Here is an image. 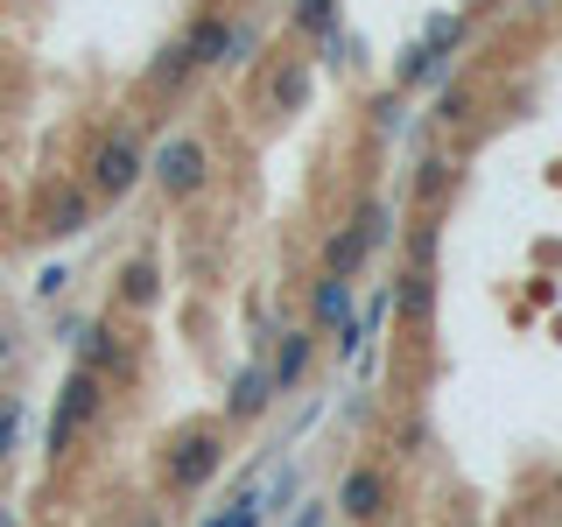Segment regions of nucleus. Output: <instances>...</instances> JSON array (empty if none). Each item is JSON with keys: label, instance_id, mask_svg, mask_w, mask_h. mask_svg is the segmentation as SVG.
<instances>
[{"label": "nucleus", "instance_id": "obj_1", "mask_svg": "<svg viewBox=\"0 0 562 527\" xmlns=\"http://www.w3.org/2000/svg\"><path fill=\"white\" fill-rule=\"evenodd\" d=\"M57 338H64V351H70V366L99 373L105 386H134V380H140V351H134L127 330H120V316H85V310H70L64 324H57Z\"/></svg>", "mask_w": 562, "mask_h": 527}, {"label": "nucleus", "instance_id": "obj_2", "mask_svg": "<svg viewBox=\"0 0 562 527\" xmlns=\"http://www.w3.org/2000/svg\"><path fill=\"white\" fill-rule=\"evenodd\" d=\"M105 401H113V386H105L99 373H85V366H70L64 386H57V401H49V429H43V457H49V464H64V457L99 429Z\"/></svg>", "mask_w": 562, "mask_h": 527}, {"label": "nucleus", "instance_id": "obj_3", "mask_svg": "<svg viewBox=\"0 0 562 527\" xmlns=\"http://www.w3.org/2000/svg\"><path fill=\"white\" fill-rule=\"evenodd\" d=\"M225 422H183V429L162 444V492L176 500H198V492L225 471Z\"/></svg>", "mask_w": 562, "mask_h": 527}, {"label": "nucleus", "instance_id": "obj_4", "mask_svg": "<svg viewBox=\"0 0 562 527\" xmlns=\"http://www.w3.org/2000/svg\"><path fill=\"white\" fill-rule=\"evenodd\" d=\"M148 183L162 190L169 204H198L211 183H218V162H211L204 134H169L162 148H148Z\"/></svg>", "mask_w": 562, "mask_h": 527}, {"label": "nucleus", "instance_id": "obj_5", "mask_svg": "<svg viewBox=\"0 0 562 527\" xmlns=\"http://www.w3.org/2000/svg\"><path fill=\"white\" fill-rule=\"evenodd\" d=\"M148 183V148L127 127H105L92 148H85V190L92 198H134Z\"/></svg>", "mask_w": 562, "mask_h": 527}, {"label": "nucleus", "instance_id": "obj_6", "mask_svg": "<svg viewBox=\"0 0 562 527\" xmlns=\"http://www.w3.org/2000/svg\"><path fill=\"white\" fill-rule=\"evenodd\" d=\"M330 514L345 527H380L394 514V471L373 464V457H359V464L338 471V485H330Z\"/></svg>", "mask_w": 562, "mask_h": 527}, {"label": "nucleus", "instance_id": "obj_7", "mask_svg": "<svg viewBox=\"0 0 562 527\" xmlns=\"http://www.w3.org/2000/svg\"><path fill=\"white\" fill-rule=\"evenodd\" d=\"M274 401H281V386H274V373H268V359H246L239 373L225 380V408H218V422H225V429H254V422L274 415Z\"/></svg>", "mask_w": 562, "mask_h": 527}, {"label": "nucleus", "instance_id": "obj_8", "mask_svg": "<svg viewBox=\"0 0 562 527\" xmlns=\"http://www.w3.org/2000/svg\"><path fill=\"white\" fill-rule=\"evenodd\" d=\"M233 29H239V14H233V8H198V14L183 22V35H176V43L190 49V64H198V70H225Z\"/></svg>", "mask_w": 562, "mask_h": 527}, {"label": "nucleus", "instance_id": "obj_9", "mask_svg": "<svg viewBox=\"0 0 562 527\" xmlns=\"http://www.w3.org/2000/svg\"><path fill=\"white\" fill-rule=\"evenodd\" d=\"M316 338H324L316 324H289V330H281V338L268 345V373H274L281 394H295V386H303V380L316 373V351H324Z\"/></svg>", "mask_w": 562, "mask_h": 527}, {"label": "nucleus", "instance_id": "obj_10", "mask_svg": "<svg viewBox=\"0 0 562 527\" xmlns=\"http://www.w3.org/2000/svg\"><path fill=\"white\" fill-rule=\"evenodd\" d=\"M310 92H316V57H310V49H295V57H281V64H274L260 113H268V120H295V113L310 105Z\"/></svg>", "mask_w": 562, "mask_h": 527}, {"label": "nucleus", "instance_id": "obj_11", "mask_svg": "<svg viewBox=\"0 0 562 527\" xmlns=\"http://www.w3.org/2000/svg\"><path fill=\"white\" fill-rule=\"evenodd\" d=\"M92 190H85V183H57V190H49V204H43V218H35V233H43V239H85V233H92Z\"/></svg>", "mask_w": 562, "mask_h": 527}, {"label": "nucleus", "instance_id": "obj_12", "mask_svg": "<svg viewBox=\"0 0 562 527\" xmlns=\"http://www.w3.org/2000/svg\"><path fill=\"white\" fill-rule=\"evenodd\" d=\"M429 310H436V260H408L394 274V316L408 330H429Z\"/></svg>", "mask_w": 562, "mask_h": 527}, {"label": "nucleus", "instance_id": "obj_13", "mask_svg": "<svg viewBox=\"0 0 562 527\" xmlns=\"http://www.w3.org/2000/svg\"><path fill=\"white\" fill-rule=\"evenodd\" d=\"M345 316H359V281H345V274H316V281H310V316H303V324H316V330L330 338Z\"/></svg>", "mask_w": 562, "mask_h": 527}, {"label": "nucleus", "instance_id": "obj_14", "mask_svg": "<svg viewBox=\"0 0 562 527\" xmlns=\"http://www.w3.org/2000/svg\"><path fill=\"white\" fill-rule=\"evenodd\" d=\"M281 22H289V35L303 49H316L330 29H345V0H289V8H281Z\"/></svg>", "mask_w": 562, "mask_h": 527}, {"label": "nucleus", "instance_id": "obj_15", "mask_svg": "<svg viewBox=\"0 0 562 527\" xmlns=\"http://www.w3.org/2000/svg\"><path fill=\"white\" fill-rule=\"evenodd\" d=\"M155 303H162V268H155V254L120 260V310H127V316H148Z\"/></svg>", "mask_w": 562, "mask_h": 527}, {"label": "nucleus", "instance_id": "obj_16", "mask_svg": "<svg viewBox=\"0 0 562 527\" xmlns=\"http://www.w3.org/2000/svg\"><path fill=\"white\" fill-rule=\"evenodd\" d=\"M366 260H373V239H366V225H359V218H345L338 233L324 239V274L359 281V274H366Z\"/></svg>", "mask_w": 562, "mask_h": 527}, {"label": "nucleus", "instance_id": "obj_17", "mask_svg": "<svg viewBox=\"0 0 562 527\" xmlns=\"http://www.w3.org/2000/svg\"><path fill=\"white\" fill-rule=\"evenodd\" d=\"M429 85H450V64L415 35V43L401 49V64H394V92H408V99H415V92H429Z\"/></svg>", "mask_w": 562, "mask_h": 527}, {"label": "nucleus", "instance_id": "obj_18", "mask_svg": "<svg viewBox=\"0 0 562 527\" xmlns=\"http://www.w3.org/2000/svg\"><path fill=\"white\" fill-rule=\"evenodd\" d=\"M198 78H204V70L190 64L183 43H162V49H155V64H148V85H155V92H190Z\"/></svg>", "mask_w": 562, "mask_h": 527}, {"label": "nucleus", "instance_id": "obj_19", "mask_svg": "<svg viewBox=\"0 0 562 527\" xmlns=\"http://www.w3.org/2000/svg\"><path fill=\"white\" fill-rule=\"evenodd\" d=\"M450 183H457L450 155H422V162H415V204H443Z\"/></svg>", "mask_w": 562, "mask_h": 527}, {"label": "nucleus", "instance_id": "obj_20", "mask_svg": "<svg viewBox=\"0 0 562 527\" xmlns=\"http://www.w3.org/2000/svg\"><path fill=\"white\" fill-rule=\"evenodd\" d=\"M422 43H429V49H436L443 64H457V49L471 43V22H464V14H429V29H422Z\"/></svg>", "mask_w": 562, "mask_h": 527}, {"label": "nucleus", "instance_id": "obj_21", "mask_svg": "<svg viewBox=\"0 0 562 527\" xmlns=\"http://www.w3.org/2000/svg\"><path fill=\"white\" fill-rule=\"evenodd\" d=\"M198 527H268V506H260V492H239V500H225L218 514H204Z\"/></svg>", "mask_w": 562, "mask_h": 527}, {"label": "nucleus", "instance_id": "obj_22", "mask_svg": "<svg viewBox=\"0 0 562 527\" xmlns=\"http://www.w3.org/2000/svg\"><path fill=\"white\" fill-rule=\"evenodd\" d=\"M471 105H479V99H471V85H436V105H429V120H436V127H464V120H471Z\"/></svg>", "mask_w": 562, "mask_h": 527}, {"label": "nucleus", "instance_id": "obj_23", "mask_svg": "<svg viewBox=\"0 0 562 527\" xmlns=\"http://www.w3.org/2000/svg\"><path fill=\"white\" fill-rule=\"evenodd\" d=\"M351 218L366 225V239H373V254H380V246H394V204H386V198H366L359 211H351Z\"/></svg>", "mask_w": 562, "mask_h": 527}, {"label": "nucleus", "instance_id": "obj_24", "mask_svg": "<svg viewBox=\"0 0 562 527\" xmlns=\"http://www.w3.org/2000/svg\"><path fill=\"white\" fill-rule=\"evenodd\" d=\"M260 43H268V29H260V22H246V14H239V29H233V49H225V70H246V64H260Z\"/></svg>", "mask_w": 562, "mask_h": 527}, {"label": "nucleus", "instance_id": "obj_25", "mask_svg": "<svg viewBox=\"0 0 562 527\" xmlns=\"http://www.w3.org/2000/svg\"><path fill=\"white\" fill-rule=\"evenodd\" d=\"M22 429H29V408H22V394H14V401H0V471H8L14 444H22Z\"/></svg>", "mask_w": 562, "mask_h": 527}, {"label": "nucleus", "instance_id": "obj_26", "mask_svg": "<svg viewBox=\"0 0 562 527\" xmlns=\"http://www.w3.org/2000/svg\"><path fill=\"white\" fill-rule=\"evenodd\" d=\"M366 338H373V330H366V316H345V324L330 330V359H351V351H366Z\"/></svg>", "mask_w": 562, "mask_h": 527}, {"label": "nucleus", "instance_id": "obj_27", "mask_svg": "<svg viewBox=\"0 0 562 527\" xmlns=\"http://www.w3.org/2000/svg\"><path fill=\"white\" fill-rule=\"evenodd\" d=\"M64 289H70V268H64V260H49L43 281H35V295H43V303H64Z\"/></svg>", "mask_w": 562, "mask_h": 527}, {"label": "nucleus", "instance_id": "obj_28", "mask_svg": "<svg viewBox=\"0 0 562 527\" xmlns=\"http://www.w3.org/2000/svg\"><path fill=\"white\" fill-rule=\"evenodd\" d=\"M14 359H22V330H14V324H8V316H0V373H8V366H14Z\"/></svg>", "mask_w": 562, "mask_h": 527}, {"label": "nucleus", "instance_id": "obj_29", "mask_svg": "<svg viewBox=\"0 0 562 527\" xmlns=\"http://www.w3.org/2000/svg\"><path fill=\"white\" fill-rule=\"evenodd\" d=\"M134 527H169V520H162V514H140V520H134Z\"/></svg>", "mask_w": 562, "mask_h": 527}, {"label": "nucleus", "instance_id": "obj_30", "mask_svg": "<svg viewBox=\"0 0 562 527\" xmlns=\"http://www.w3.org/2000/svg\"><path fill=\"white\" fill-rule=\"evenodd\" d=\"M0 527H14V520H8V514H0Z\"/></svg>", "mask_w": 562, "mask_h": 527}, {"label": "nucleus", "instance_id": "obj_31", "mask_svg": "<svg viewBox=\"0 0 562 527\" xmlns=\"http://www.w3.org/2000/svg\"><path fill=\"white\" fill-rule=\"evenodd\" d=\"M527 8H541V0H527Z\"/></svg>", "mask_w": 562, "mask_h": 527}]
</instances>
